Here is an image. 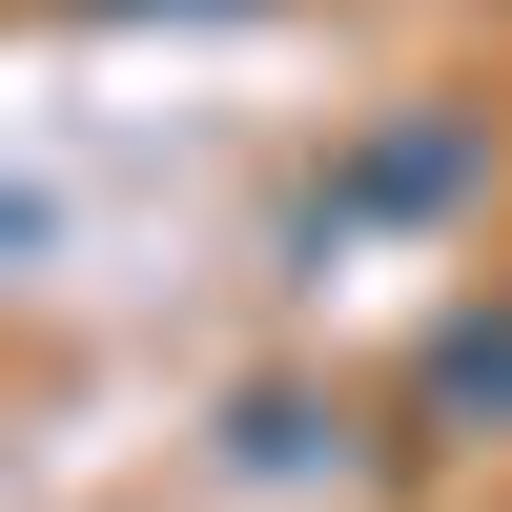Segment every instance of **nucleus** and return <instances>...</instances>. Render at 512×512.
Masks as SVG:
<instances>
[{"mask_svg": "<svg viewBox=\"0 0 512 512\" xmlns=\"http://www.w3.org/2000/svg\"><path fill=\"white\" fill-rule=\"evenodd\" d=\"M410 390H431L451 431H512V308H451V328H431V369H410Z\"/></svg>", "mask_w": 512, "mask_h": 512, "instance_id": "f257e3e1", "label": "nucleus"}]
</instances>
